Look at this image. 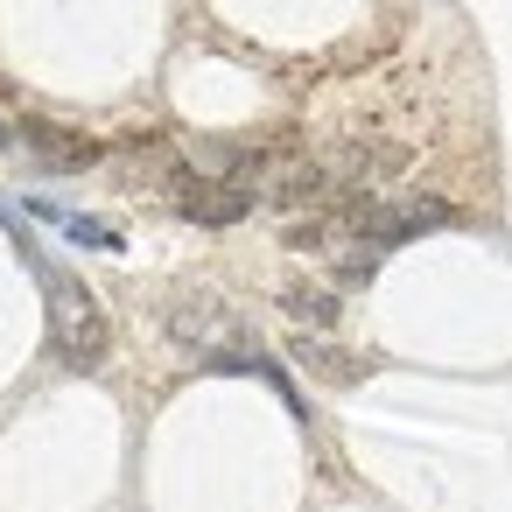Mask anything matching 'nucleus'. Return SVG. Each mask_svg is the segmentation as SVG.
Segmentation results:
<instances>
[{
  "label": "nucleus",
  "instance_id": "obj_6",
  "mask_svg": "<svg viewBox=\"0 0 512 512\" xmlns=\"http://www.w3.org/2000/svg\"><path fill=\"white\" fill-rule=\"evenodd\" d=\"M36 218L64 225V232H71V239H85V246H120V232H106L99 218H71V211H50V204H36Z\"/></svg>",
  "mask_w": 512,
  "mask_h": 512
},
{
  "label": "nucleus",
  "instance_id": "obj_2",
  "mask_svg": "<svg viewBox=\"0 0 512 512\" xmlns=\"http://www.w3.org/2000/svg\"><path fill=\"white\" fill-rule=\"evenodd\" d=\"M253 183H239V176H218V169H183L176 176V190H169V204L183 211V218H197V225H239L246 211H253Z\"/></svg>",
  "mask_w": 512,
  "mask_h": 512
},
{
  "label": "nucleus",
  "instance_id": "obj_3",
  "mask_svg": "<svg viewBox=\"0 0 512 512\" xmlns=\"http://www.w3.org/2000/svg\"><path fill=\"white\" fill-rule=\"evenodd\" d=\"M29 155H36V162H50V169H92V162H99V148H92V141H78V134L50 127V120H29Z\"/></svg>",
  "mask_w": 512,
  "mask_h": 512
},
{
  "label": "nucleus",
  "instance_id": "obj_5",
  "mask_svg": "<svg viewBox=\"0 0 512 512\" xmlns=\"http://www.w3.org/2000/svg\"><path fill=\"white\" fill-rule=\"evenodd\" d=\"M281 302H288L302 323H337V295H330V288H309V281H295Z\"/></svg>",
  "mask_w": 512,
  "mask_h": 512
},
{
  "label": "nucleus",
  "instance_id": "obj_1",
  "mask_svg": "<svg viewBox=\"0 0 512 512\" xmlns=\"http://www.w3.org/2000/svg\"><path fill=\"white\" fill-rule=\"evenodd\" d=\"M43 316H50V351L71 365V372H92L106 365L113 351V330H106V309L92 302V288L64 267H43Z\"/></svg>",
  "mask_w": 512,
  "mask_h": 512
},
{
  "label": "nucleus",
  "instance_id": "obj_7",
  "mask_svg": "<svg viewBox=\"0 0 512 512\" xmlns=\"http://www.w3.org/2000/svg\"><path fill=\"white\" fill-rule=\"evenodd\" d=\"M0 148H8V120H0Z\"/></svg>",
  "mask_w": 512,
  "mask_h": 512
},
{
  "label": "nucleus",
  "instance_id": "obj_4",
  "mask_svg": "<svg viewBox=\"0 0 512 512\" xmlns=\"http://www.w3.org/2000/svg\"><path fill=\"white\" fill-rule=\"evenodd\" d=\"M295 358H302L309 372H323V379H358V372H365V358H344V351H337V344H323V337H302V344H295Z\"/></svg>",
  "mask_w": 512,
  "mask_h": 512
}]
</instances>
